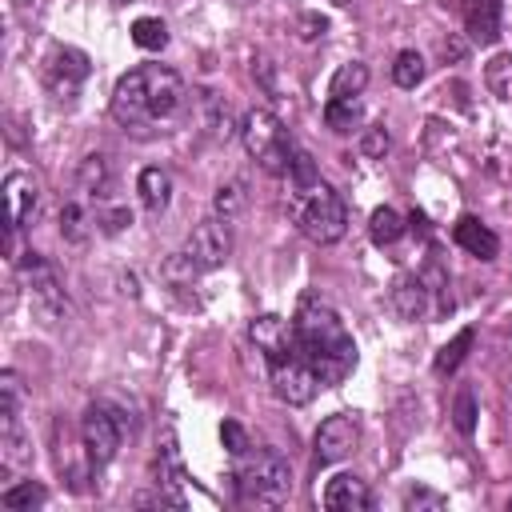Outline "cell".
I'll return each instance as SVG.
<instances>
[{"instance_id": "1", "label": "cell", "mask_w": 512, "mask_h": 512, "mask_svg": "<svg viewBox=\"0 0 512 512\" xmlns=\"http://www.w3.org/2000/svg\"><path fill=\"white\" fill-rule=\"evenodd\" d=\"M184 112H188V84L168 64H140L124 72L112 88V120L140 140L172 132Z\"/></svg>"}, {"instance_id": "2", "label": "cell", "mask_w": 512, "mask_h": 512, "mask_svg": "<svg viewBox=\"0 0 512 512\" xmlns=\"http://www.w3.org/2000/svg\"><path fill=\"white\" fill-rule=\"evenodd\" d=\"M292 336H296V352L316 368L324 388L340 384L356 368V344H352L340 312L332 304H324L320 296L300 300V308L292 316Z\"/></svg>"}, {"instance_id": "3", "label": "cell", "mask_w": 512, "mask_h": 512, "mask_svg": "<svg viewBox=\"0 0 512 512\" xmlns=\"http://www.w3.org/2000/svg\"><path fill=\"white\" fill-rule=\"evenodd\" d=\"M292 216H296V228L312 244H336L348 232V204L324 180H316L312 188L292 192Z\"/></svg>"}, {"instance_id": "4", "label": "cell", "mask_w": 512, "mask_h": 512, "mask_svg": "<svg viewBox=\"0 0 512 512\" xmlns=\"http://www.w3.org/2000/svg\"><path fill=\"white\" fill-rule=\"evenodd\" d=\"M236 488H240V500L276 508L292 492V468L276 448H248L236 468Z\"/></svg>"}, {"instance_id": "5", "label": "cell", "mask_w": 512, "mask_h": 512, "mask_svg": "<svg viewBox=\"0 0 512 512\" xmlns=\"http://www.w3.org/2000/svg\"><path fill=\"white\" fill-rule=\"evenodd\" d=\"M240 140L248 148V156L268 172V176H288L292 160H296V144L288 136V128L280 124V116L272 108H252L240 120Z\"/></svg>"}, {"instance_id": "6", "label": "cell", "mask_w": 512, "mask_h": 512, "mask_svg": "<svg viewBox=\"0 0 512 512\" xmlns=\"http://www.w3.org/2000/svg\"><path fill=\"white\" fill-rule=\"evenodd\" d=\"M20 276H24V288H28V296H32V308L40 312L44 324H56V320L68 316V292H64L56 268H52L40 252H24Z\"/></svg>"}, {"instance_id": "7", "label": "cell", "mask_w": 512, "mask_h": 512, "mask_svg": "<svg viewBox=\"0 0 512 512\" xmlns=\"http://www.w3.org/2000/svg\"><path fill=\"white\" fill-rule=\"evenodd\" d=\"M120 432H124V420L108 404H88V412L80 420V440H84V456L92 468H104L116 456Z\"/></svg>"}, {"instance_id": "8", "label": "cell", "mask_w": 512, "mask_h": 512, "mask_svg": "<svg viewBox=\"0 0 512 512\" xmlns=\"http://www.w3.org/2000/svg\"><path fill=\"white\" fill-rule=\"evenodd\" d=\"M180 252H184L200 272L220 268V264L232 256V228H228V220H220V216L212 212L208 220H200V224L192 228V236L184 240Z\"/></svg>"}, {"instance_id": "9", "label": "cell", "mask_w": 512, "mask_h": 512, "mask_svg": "<svg viewBox=\"0 0 512 512\" xmlns=\"http://www.w3.org/2000/svg\"><path fill=\"white\" fill-rule=\"evenodd\" d=\"M268 372H272V392H276L284 404H292V408L308 404V400L324 388V384H320V376H316V368H312L300 352H292L288 360L268 364Z\"/></svg>"}, {"instance_id": "10", "label": "cell", "mask_w": 512, "mask_h": 512, "mask_svg": "<svg viewBox=\"0 0 512 512\" xmlns=\"http://www.w3.org/2000/svg\"><path fill=\"white\" fill-rule=\"evenodd\" d=\"M88 72H92V64H88V56L80 48H56L48 56V64H44V84H48V92L56 100H76V92L88 80Z\"/></svg>"}, {"instance_id": "11", "label": "cell", "mask_w": 512, "mask_h": 512, "mask_svg": "<svg viewBox=\"0 0 512 512\" xmlns=\"http://www.w3.org/2000/svg\"><path fill=\"white\" fill-rule=\"evenodd\" d=\"M356 440H360V428H356V420H352L348 412H336V416H328V420L316 428V440H312V448H316V460H320V464H336V460L352 456Z\"/></svg>"}, {"instance_id": "12", "label": "cell", "mask_w": 512, "mask_h": 512, "mask_svg": "<svg viewBox=\"0 0 512 512\" xmlns=\"http://www.w3.org/2000/svg\"><path fill=\"white\" fill-rule=\"evenodd\" d=\"M40 208V184L32 172H8L4 176V216H8V232L24 228Z\"/></svg>"}, {"instance_id": "13", "label": "cell", "mask_w": 512, "mask_h": 512, "mask_svg": "<svg viewBox=\"0 0 512 512\" xmlns=\"http://www.w3.org/2000/svg\"><path fill=\"white\" fill-rule=\"evenodd\" d=\"M248 336H252V344L264 352V360H268V364H276V360H288V356L296 352L292 320H284V316H276V312H264V316H256V320L248 324Z\"/></svg>"}, {"instance_id": "14", "label": "cell", "mask_w": 512, "mask_h": 512, "mask_svg": "<svg viewBox=\"0 0 512 512\" xmlns=\"http://www.w3.org/2000/svg\"><path fill=\"white\" fill-rule=\"evenodd\" d=\"M388 304H392V312L400 316V320H424L436 304H432V288H428V280L424 276H416V272H400L396 280H392V288H388Z\"/></svg>"}, {"instance_id": "15", "label": "cell", "mask_w": 512, "mask_h": 512, "mask_svg": "<svg viewBox=\"0 0 512 512\" xmlns=\"http://www.w3.org/2000/svg\"><path fill=\"white\" fill-rule=\"evenodd\" d=\"M32 464V440L20 424V404H0V468L16 472Z\"/></svg>"}, {"instance_id": "16", "label": "cell", "mask_w": 512, "mask_h": 512, "mask_svg": "<svg viewBox=\"0 0 512 512\" xmlns=\"http://www.w3.org/2000/svg\"><path fill=\"white\" fill-rule=\"evenodd\" d=\"M500 20H504V0H464V32L472 44H480V48L496 44Z\"/></svg>"}, {"instance_id": "17", "label": "cell", "mask_w": 512, "mask_h": 512, "mask_svg": "<svg viewBox=\"0 0 512 512\" xmlns=\"http://www.w3.org/2000/svg\"><path fill=\"white\" fill-rule=\"evenodd\" d=\"M324 508L328 512H368L372 508V492H368V484L360 480V476H352V472H340V476H332L328 484H324Z\"/></svg>"}, {"instance_id": "18", "label": "cell", "mask_w": 512, "mask_h": 512, "mask_svg": "<svg viewBox=\"0 0 512 512\" xmlns=\"http://www.w3.org/2000/svg\"><path fill=\"white\" fill-rule=\"evenodd\" d=\"M452 240H456L468 256H476V260H496V252H500V236H496L488 224H480L476 216H460V220L452 224Z\"/></svg>"}, {"instance_id": "19", "label": "cell", "mask_w": 512, "mask_h": 512, "mask_svg": "<svg viewBox=\"0 0 512 512\" xmlns=\"http://www.w3.org/2000/svg\"><path fill=\"white\" fill-rule=\"evenodd\" d=\"M76 192L84 196V204H96V200H108L112 196V168L100 152L84 156L80 168H76Z\"/></svg>"}, {"instance_id": "20", "label": "cell", "mask_w": 512, "mask_h": 512, "mask_svg": "<svg viewBox=\"0 0 512 512\" xmlns=\"http://www.w3.org/2000/svg\"><path fill=\"white\" fill-rule=\"evenodd\" d=\"M136 192H140V204H144L152 216H160V212L168 208V200H172V176H168V168L148 164V168L140 172V180H136Z\"/></svg>"}, {"instance_id": "21", "label": "cell", "mask_w": 512, "mask_h": 512, "mask_svg": "<svg viewBox=\"0 0 512 512\" xmlns=\"http://www.w3.org/2000/svg\"><path fill=\"white\" fill-rule=\"evenodd\" d=\"M360 116H364V104H360V96H328L324 100V124L332 128V132H352L356 124H360Z\"/></svg>"}, {"instance_id": "22", "label": "cell", "mask_w": 512, "mask_h": 512, "mask_svg": "<svg viewBox=\"0 0 512 512\" xmlns=\"http://www.w3.org/2000/svg\"><path fill=\"white\" fill-rule=\"evenodd\" d=\"M472 344H476V332L472 328H460L440 352H436V360H432V368H436V376H452L460 364H464V356L472 352Z\"/></svg>"}, {"instance_id": "23", "label": "cell", "mask_w": 512, "mask_h": 512, "mask_svg": "<svg viewBox=\"0 0 512 512\" xmlns=\"http://www.w3.org/2000/svg\"><path fill=\"white\" fill-rule=\"evenodd\" d=\"M44 500H48V488L36 484V480H20V484H12V488L0 492V508H4V512H32V508H40Z\"/></svg>"}, {"instance_id": "24", "label": "cell", "mask_w": 512, "mask_h": 512, "mask_svg": "<svg viewBox=\"0 0 512 512\" xmlns=\"http://www.w3.org/2000/svg\"><path fill=\"white\" fill-rule=\"evenodd\" d=\"M368 236H372V244L376 248H392L400 236H404V216L396 212V208H376L372 212V220H368Z\"/></svg>"}, {"instance_id": "25", "label": "cell", "mask_w": 512, "mask_h": 512, "mask_svg": "<svg viewBox=\"0 0 512 512\" xmlns=\"http://www.w3.org/2000/svg\"><path fill=\"white\" fill-rule=\"evenodd\" d=\"M368 88V68L360 64V60H348V64H340L336 68V76H332V84H328V96H360Z\"/></svg>"}, {"instance_id": "26", "label": "cell", "mask_w": 512, "mask_h": 512, "mask_svg": "<svg viewBox=\"0 0 512 512\" xmlns=\"http://www.w3.org/2000/svg\"><path fill=\"white\" fill-rule=\"evenodd\" d=\"M244 204H248V192H244V180H224L220 188H216V200H212V212L220 216V220H236L240 212H244Z\"/></svg>"}, {"instance_id": "27", "label": "cell", "mask_w": 512, "mask_h": 512, "mask_svg": "<svg viewBox=\"0 0 512 512\" xmlns=\"http://www.w3.org/2000/svg\"><path fill=\"white\" fill-rule=\"evenodd\" d=\"M196 100H200V108H204V120H208V128H212V136H228L232 132V112H228V100L224 96H216V92H196Z\"/></svg>"}, {"instance_id": "28", "label": "cell", "mask_w": 512, "mask_h": 512, "mask_svg": "<svg viewBox=\"0 0 512 512\" xmlns=\"http://www.w3.org/2000/svg\"><path fill=\"white\" fill-rule=\"evenodd\" d=\"M420 80H424V56L412 52V48L396 52V60H392V84L396 88H416Z\"/></svg>"}, {"instance_id": "29", "label": "cell", "mask_w": 512, "mask_h": 512, "mask_svg": "<svg viewBox=\"0 0 512 512\" xmlns=\"http://www.w3.org/2000/svg\"><path fill=\"white\" fill-rule=\"evenodd\" d=\"M132 44H136V48H148V52H160V48L168 44V28H164V20H156V16H140V20L132 24Z\"/></svg>"}, {"instance_id": "30", "label": "cell", "mask_w": 512, "mask_h": 512, "mask_svg": "<svg viewBox=\"0 0 512 512\" xmlns=\"http://www.w3.org/2000/svg\"><path fill=\"white\" fill-rule=\"evenodd\" d=\"M60 232H64V240H72V244H80V240L88 236V216H84V204H80V200H68V204L60 208Z\"/></svg>"}, {"instance_id": "31", "label": "cell", "mask_w": 512, "mask_h": 512, "mask_svg": "<svg viewBox=\"0 0 512 512\" xmlns=\"http://www.w3.org/2000/svg\"><path fill=\"white\" fill-rule=\"evenodd\" d=\"M404 508H412V512H424V508L440 512V508H448V500L440 492H432V488H412V492H404Z\"/></svg>"}, {"instance_id": "32", "label": "cell", "mask_w": 512, "mask_h": 512, "mask_svg": "<svg viewBox=\"0 0 512 512\" xmlns=\"http://www.w3.org/2000/svg\"><path fill=\"white\" fill-rule=\"evenodd\" d=\"M452 416H456V428H460L464 436H472V428H476V396H472L468 388L456 396V412H452Z\"/></svg>"}, {"instance_id": "33", "label": "cell", "mask_w": 512, "mask_h": 512, "mask_svg": "<svg viewBox=\"0 0 512 512\" xmlns=\"http://www.w3.org/2000/svg\"><path fill=\"white\" fill-rule=\"evenodd\" d=\"M220 440H224V448H228L236 460H240V456L252 448V444H248V432H244L236 420H224V424H220Z\"/></svg>"}, {"instance_id": "34", "label": "cell", "mask_w": 512, "mask_h": 512, "mask_svg": "<svg viewBox=\"0 0 512 512\" xmlns=\"http://www.w3.org/2000/svg\"><path fill=\"white\" fill-rule=\"evenodd\" d=\"M360 148H364V156H384V152H388V132H384L380 124H376V128H368Z\"/></svg>"}, {"instance_id": "35", "label": "cell", "mask_w": 512, "mask_h": 512, "mask_svg": "<svg viewBox=\"0 0 512 512\" xmlns=\"http://www.w3.org/2000/svg\"><path fill=\"white\" fill-rule=\"evenodd\" d=\"M300 28H304V36H320V32L328 28V20H324V16H320V20H316V16H304Z\"/></svg>"}, {"instance_id": "36", "label": "cell", "mask_w": 512, "mask_h": 512, "mask_svg": "<svg viewBox=\"0 0 512 512\" xmlns=\"http://www.w3.org/2000/svg\"><path fill=\"white\" fill-rule=\"evenodd\" d=\"M116 4H132V0H116Z\"/></svg>"}]
</instances>
